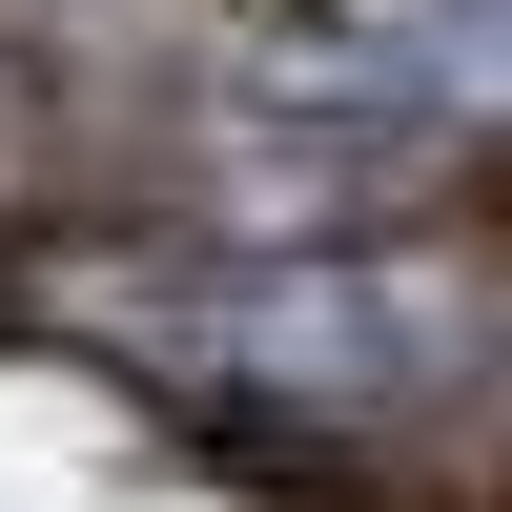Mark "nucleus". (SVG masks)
Instances as JSON below:
<instances>
[{
  "instance_id": "nucleus-1",
  "label": "nucleus",
  "mask_w": 512,
  "mask_h": 512,
  "mask_svg": "<svg viewBox=\"0 0 512 512\" xmlns=\"http://www.w3.org/2000/svg\"><path fill=\"white\" fill-rule=\"evenodd\" d=\"M103 328L144 369H185L205 410H267V431H451V410L512 390V246L287 226V246H226V267H144Z\"/></svg>"
},
{
  "instance_id": "nucleus-2",
  "label": "nucleus",
  "mask_w": 512,
  "mask_h": 512,
  "mask_svg": "<svg viewBox=\"0 0 512 512\" xmlns=\"http://www.w3.org/2000/svg\"><path fill=\"white\" fill-rule=\"evenodd\" d=\"M308 62L369 123H512V0H308Z\"/></svg>"
},
{
  "instance_id": "nucleus-3",
  "label": "nucleus",
  "mask_w": 512,
  "mask_h": 512,
  "mask_svg": "<svg viewBox=\"0 0 512 512\" xmlns=\"http://www.w3.org/2000/svg\"><path fill=\"white\" fill-rule=\"evenodd\" d=\"M62 123H82V103L41 82V41H0V267H21L41 226H62V164H82Z\"/></svg>"
}]
</instances>
